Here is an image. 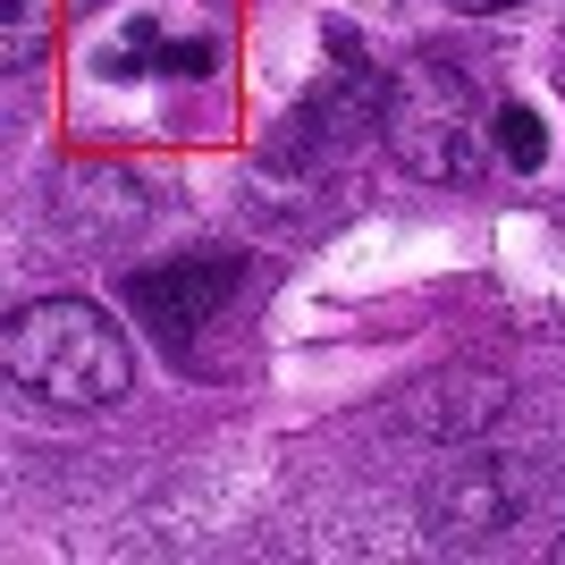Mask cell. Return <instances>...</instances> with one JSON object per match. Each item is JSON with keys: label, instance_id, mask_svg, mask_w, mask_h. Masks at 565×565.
<instances>
[{"label": "cell", "instance_id": "obj_2", "mask_svg": "<svg viewBox=\"0 0 565 565\" xmlns=\"http://www.w3.org/2000/svg\"><path fill=\"white\" fill-rule=\"evenodd\" d=\"M380 143H388V161H397L405 178H423V186H465V178H481V161H490L481 102H472V85L439 51L405 60L397 76H380Z\"/></svg>", "mask_w": 565, "mask_h": 565}, {"label": "cell", "instance_id": "obj_9", "mask_svg": "<svg viewBox=\"0 0 565 565\" xmlns=\"http://www.w3.org/2000/svg\"><path fill=\"white\" fill-rule=\"evenodd\" d=\"M548 557H557V565H565V532H557V541H548Z\"/></svg>", "mask_w": 565, "mask_h": 565}, {"label": "cell", "instance_id": "obj_1", "mask_svg": "<svg viewBox=\"0 0 565 565\" xmlns=\"http://www.w3.org/2000/svg\"><path fill=\"white\" fill-rule=\"evenodd\" d=\"M0 363L43 405H118L136 388V347L94 296H34L0 321Z\"/></svg>", "mask_w": 565, "mask_h": 565}, {"label": "cell", "instance_id": "obj_7", "mask_svg": "<svg viewBox=\"0 0 565 565\" xmlns=\"http://www.w3.org/2000/svg\"><path fill=\"white\" fill-rule=\"evenodd\" d=\"M498 143H515V161L541 169V118L523 110V102H515V110H498Z\"/></svg>", "mask_w": 565, "mask_h": 565}, {"label": "cell", "instance_id": "obj_3", "mask_svg": "<svg viewBox=\"0 0 565 565\" xmlns=\"http://www.w3.org/2000/svg\"><path fill=\"white\" fill-rule=\"evenodd\" d=\"M523 498H532V481H523L515 456H456L423 490V532L448 541V548L490 541V532H507V523L523 515Z\"/></svg>", "mask_w": 565, "mask_h": 565}, {"label": "cell", "instance_id": "obj_4", "mask_svg": "<svg viewBox=\"0 0 565 565\" xmlns=\"http://www.w3.org/2000/svg\"><path fill=\"white\" fill-rule=\"evenodd\" d=\"M498 414H507V380H490V372H448V380H430V388H414L397 405V423L423 430V439H472Z\"/></svg>", "mask_w": 565, "mask_h": 565}, {"label": "cell", "instance_id": "obj_5", "mask_svg": "<svg viewBox=\"0 0 565 565\" xmlns=\"http://www.w3.org/2000/svg\"><path fill=\"white\" fill-rule=\"evenodd\" d=\"M228 287H236V262H228V254H194L186 270H169V279H161V270H143V279H136V305L161 312L169 330H194V321H203Z\"/></svg>", "mask_w": 565, "mask_h": 565}, {"label": "cell", "instance_id": "obj_6", "mask_svg": "<svg viewBox=\"0 0 565 565\" xmlns=\"http://www.w3.org/2000/svg\"><path fill=\"white\" fill-rule=\"evenodd\" d=\"M43 34H51L43 0H0V68L9 76H25L34 60H43Z\"/></svg>", "mask_w": 565, "mask_h": 565}, {"label": "cell", "instance_id": "obj_8", "mask_svg": "<svg viewBox=\"0 0 565 565\" xmlns=\"http://www.w3.org/2000/svg\"><path fill=\"white\" fill-rule=\"evenodd\" d=\"M448 9H465V18H490V9H515V0H448Z\"/></svg>", "mask_w": 565, "mask_h": 565}]
</instances>
